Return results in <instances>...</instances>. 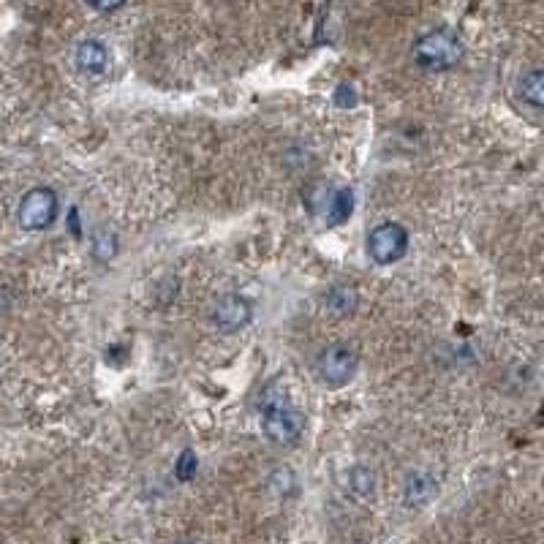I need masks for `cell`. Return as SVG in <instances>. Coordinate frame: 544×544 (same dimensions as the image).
<instances>
[{
	"mask_svg": "<svg viewBox=\"0 0 544 544\" xmlns=\"http://www.w3.org/2000/svg\"><path fill=\"white\" fill-rule=\"evenodd\" d=\"M259 422L272 444L281 447L297 444L305 430V414L294 406L289 392L278 381H270L259 389Z\"/></svg>",
	"mask_w": 544,
	"mask_h": 544,
	"instance_id": "obj_1",
	"label": "cell"
},
{
	"mask_svg": "<svg viewBox=\"0 0 544 544\" xmlns=\"http://www.w3.org/2000/svg\"><path fill=\"white\" fill-rule=\"evenodd\" d=\"M411 58L425 71H447L463 58V41L449 28L430 30L425 36H419L411 49Z\"/></svg>",
	"mask_w": 544,
	"mask_h": 544,
	"instance_id": "obj_2",
	"label": "cell"
},
{
	"mask_svg": "<svg viewBox=\"0 0 544 544\" xmlns=\"http://www.w3.org/2000/svg\"><path fill=\"white\" fill-rule=\"evenodd\" d=\"M60 202L58 194L47 188V185H36L28 194L22 196L20 207H17V221L25 232H44L58 221Z\"/></svg>",
	"mask_w": 544,
	"mask_h": 544,
	"instance_id": "obj_3",
	"label": "cell"
},
{
	"mask_svg": "<svg viewBox=\"0 0 544 544\" xmlns=\"http://www.w3.org/2000/svg\"><path fill=\"white\" fill-rule=\"evenodd\" d=\"M360 365V354L349 343H330L327 349H321L316 357V376L327 387H343L354 379Z\"/></svg>",
	"mask_w": 544,
	"mask_h": 544,
	"instance_id": "obj_4",
	"label": "cell"
},
{
	"mask_svg": "<svg viewBox=\"0 0 544 544\" xmlns=\"http://www.w3.org/2000/svg\"><path fill=\"white\" fill-rule=\"evenodd\" d=\"M408 229L398 221H384L368 234V256L381 267L400 262L408 253Z\"/></svg>",
	"mask_w": 544,
	"mask_h": 544,
	"instance_id": "obj_5",
	"label": "cell"
},
{
	"mask_svg": "<svg viewBox=\"0 0 544 544\" xmlns=\"http://www.w3.org/2000/svg\"><path fill=\"white\" fill-rule=\"evenodd\" d=\"M210 321L221 332L245 330L253 321V302L243 294H221L210 308Z\"/></svg>",
	"mask_w": 544,
	"mask_h": 544,
	"instance_id": "obj_6",
	"label": "cell"
},
{
	"mask_svg": "<svg viewBox=\"0 0 544 544\" xmlns=\"http://www.w3.org/2000/svg\"><path fill=\"white\" fill-rule=\"evenodd\" d=\"M74 60H77L79 71H85V74H104L109 68V49L101 39H85L79 41Z\"/></svg>",
	"mask_w": 544,
	"mask_h": 544,
	"instance_id": "obj_7",
	"label": "cell"
},
{
	"mask_svg": "<svg viewBox=\"0 0 544 544\" xmlns=\"http://www.w3.org/2000/svg\"><path fill=\"white\" fill-rule=\"evenodd\" d=\"M436 479L430 474H422V471H414L408 474L406 490H403V498H406V506H422L428 504L430 498L436 496Z\"/></svg>",
	"mask_w": 544,
	"mask_h": 544,
	"instance_id": "obj_8",
	"label": "cell"
},
{
	"mask_svg": "<svg viewBox=\"0 0 544 544\" xmlns=\"http://www.w3.org/2000/svg\"><path fill=\"white\" fill-rule=\"evenodd\" d=\"M520 96L525 104H531L534 109L544 107V71L542 68H531L520 77Z\"/></svg>",
	"mask_w": 544,
	"mask_h": 544,
	"instance_id": "obj_9",
	"label": "cell"
},
{
	"mask_svg": "<svg viewBox=\"0 0 544 544\" xmlns=\"http://www.w3.org/2000/svg\"><path fill=\"white\" fill-rule=\"evenodd\" d=\"M351 210H354V191L340 188V191H335V196H330V204H327V224L338 226L349 221Z\"/></svg>",
	"mask_w": 544,
	"mask_h": 544,
	"instance_id": "obj_10",
	"label": "cell"
},
{
	"mask_svg": "<svg viewBox=\"0 0 544 544\" xmlns=\"http://www.w3.org/2000/svg\"><path fill=\"white\" fill-rule=\"evenodd\" d=\"M357 305V292L351 286H332L330 292L324 294V308L335 316H346L354 311Z\"/></svg>",
	"mask_w": 544,
	"mask_h": 544,
	"instance_id": "obj_11",
	"label": "cell"
},
{
	"mask_svg": "<svg viewBox=\"0 0 544 544\" xmlns=\"http://www.w3.org/2000/svg\"><path fill=\"white\" fill-rule=\"evenodd\" d=\"M351 490V496H357V498H370L373 496V474H370L368 468H351L349 471V485H346Z\"/></svg>",
	"mask_w": 544,
	"mask_h": 544,
	"instance_id": "obj_12",
	"label": "cell"
},
{
	"mask_svg": "<svg viewBox=\"0 0 544 544\" xmlns=\"http://www.w3.org/2000/svg\"><path fill=\"white\" fill-rule=\"evenodd\" d=\"M196 468H199V457H196L194 449H183L175 463V476L180 482H191L196 476Z\"/></svg>",
	"mask_w": 544,
	"mask_h": 544,
	"instance_id": "obj_13",
	"label": "cell"
},
{
	"mask_svg": "<svg viewBox=\"0 0 544 544\" xmlns=\"http://www.w3.org/2000/svg\"><path fill=\"white\" fill-rule=\"evenodd\" d=\"M354 101H357L354 88H351V85H338V90H335V104H338V107H351Z\"/></svg>",
	"mask_w": 544,
	"mask_h": 544,
	"instance_id": "obj_14",
	"label": "cell"
},
{
	"mask_svg": "<svg viewBox=\"0 0 544 544\" xmlns=\"http://www.w3.org/2000/svg\"><path fill=\"white\" fill-rule=\"evenodd\" d=\"M71 226H74V234H79V218H77V210H71Z\"/></svg>",
	"mask_w": 544,
	"mask_h": 544,
	"instance_id": "obj_15",
	"label": "cell"
},
{
	"mask_svg": "<svg viewBox=\"0 0 544 544\" xmlns=\"http://www.w3.org/2000/svg\"><path fill=\"white\" fill-rule=\"evenodd\" d=\"M183 544H191V542H183Z\"/></svg>",
	"mask_w": 544,
	"mask_h": 544,
	"instance_id": "obj_16",
	"label": "cell"
}]
</instances>
